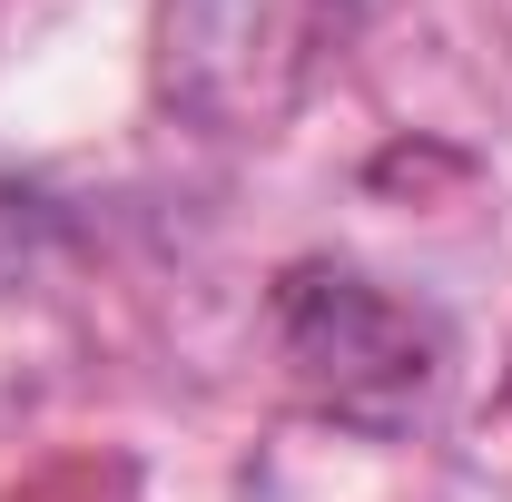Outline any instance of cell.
<instances>
[{"mask_svg": "<svg viewBox=\"0 0 512 502\" xmlns=\"http://www.w3.org/2000/svg\"><path fill=\"white\" fill-rule=\"evenodd\" d=\"M296 50V0H168V79L197 109H247L256 60Z\"/></svg>", "mask_w": 512, "mask_h": 502, "instance_id": "6da1fadb", "label": "cell"}]
</instances>
